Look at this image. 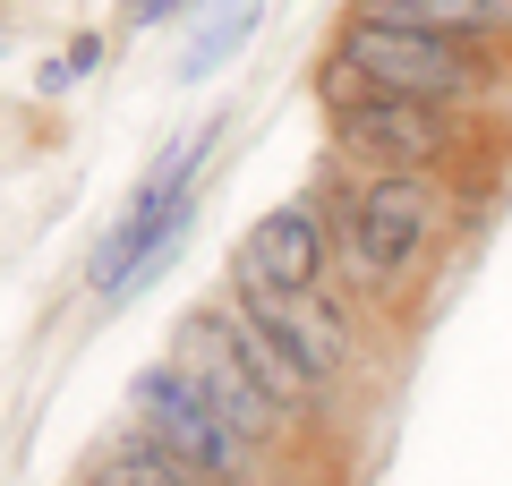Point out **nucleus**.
Returning a JSON list of instances; mask_svg holds the SVG:
<instances>
[{
    "label": "nucleus",
    "mask_w": 512,
    "mask_h": 486,
    "mask_svg": "<svg viewBox=\"0 0 512 486\" xmlns=\"http://www.w3.org/2000/svg\"><path fill=\"white\" fill-rule=\"evenodd\" d=\"M495 86L487 52L453 35H419V26H376V18H350L342 43L325 60V103H350V94H402V103H436L461 111Z\"/></svg>",
    "instance_id": "nucleus-1"
},
{
    "label": "nucleus",
    "mask_w": 512,
    "mask_h": 486,
    "mask_svg": "<svg viewBox=\"0 0 512 486\" xmlns=\"http://www.w3.org/2000/svg\"><path fill=\"white\" fill-rule=\"evenodd\" d=\"M205 145H214V128H197V137H180L163 162H154L146 180H137V197L111 214L103 248H94V290L103 299H128L137 282H154V273L171 265V248L188 239V214H197V197H188V180H197Z\"/></svg>",
    "instance_id": "nucleus-2"
},
{
    "label": "nucleus",
    "mask_w": 512,
    "mask_h": 486,
    "mask_svg": "<svg viewBox=\"0 0 512 486\" xmlns=\"http://www.w3.org/2000/svg\"><path fill=\"white\" fill-rule=\"evenodd\" d=\"M444 231V197L427 180H350L333 205V248L359 290H402V273Z\"/></svg>",
    "instance_id": "nucleus-3"
},
{
    "label": "nucleus",
    "mask_w": 512,
    "mask_h": 486,
    "mask_svg": "<svg viewBox=\"0 0 512 486\" xmlns=\"http://www.w3.org/2000/svg\"><path fill=\"white\" fill-rule=\"evenodd\" d=\"M128 418H137V435H154L163 452H180L197 478H214V486L248 478V452H256V444L180 376V359L146 367V376H128Z\"/></svg>",
    "instance_id": "nucleus-4"
},
{
    "label": "nucleus",
    "mask_w": 512,
    "mask_h": 486,
    "mask_svg": "<svg viewBox=\"0 0 512 486\" xmlns=\"http://www.w3.org/2000/svg\"><path fill=\"white\" fill-rule=\"evenodd\" d=\"M333 145L367 180H427L453 154V120L436 103H402V94H350L333 103Z\"/></svg>",
    "instance_id": "nucleus-5"
},
{
    "label": "nucleus",
    "mask_w": 512,
    "mask_h": 486,
    "mask_svg": "<svg viewBox=\"0 0 512 486\" xmlns=\"http://www.w3.org/2000/svg\"><path fill=\"white\" fill-rule=\"evenodd\" d=\"M171 359H180V376L197 384V393L214 401V410L231 418L248 444H265V435L291 418L274 393H265V376L248 367V350H239V316H231V307H197V316H180V342H171Z\"/></svg>",
    "instance_id": "nucleus-6"
},
{
    "label": "nucleus",
    "mask_w": 512,
    "mask_h": 486,
    "mask_svg": "<svg viewBox=\"0 0 512 486\" xmlns=\"http://www.w3.org/2000/svg\"><path fill=\"white\" fill-rule=\"evenodd\" d=\"M239 316L265 333V342L282 350V359L308 376V393H325L333 376L350 367V316H342V299H333L325 282H308V290H265V282H239Z\"/></svg>",
    "instance_id": "nucleus-7"
},
{
    "label": "nucleus",
    "mask_w": 512,
    "mask_h": 486,
    "mask_svg": "<svg viewBox=\"0 0 512 486\" xmlns=\"http://www.w3.org/2000/svg\"><path fill=\"white\" fill-rule=\"evenodd\" d=\"M325 248H333L325 214H316L308 197H291L239 239V273L265 282V290H308V282H325Z\"/></svg>",
    "instance_id": "nucleus-8"
},
{
    "label": "nucleus",
    "mask_w": 512,
    "mask_h": 486,
    "mask_svg": "<svg viewBox=\"0 0 512 486\" xmlns=\"http://www.w3.org/2000/svg\"><path fill=\"white\" fill-rule=\"evenodd\" d=\"M359 18L453 35V43H487V35H512V0H359Z\"/></svg>",
    "instance_id": "nucleus-9"
},
{
    "label": "nucleus",
    "mask_w": 512,
    "mask_h": 486,
    "mask_svg": "<svg viewBox=\"0 0 512 486\" xmlns=\"http://www.w3.org/2000/svg\"><path fill=\"white\" fill-rule=\"evenodd\" d=\"M94 486H214V478H197V469H188L180 452H163L154 435H137V427H128L120 444H103V452H94Z\"/></svg>",
    "instance_id": "nucleus-10"
},
{
    "label": "nucleus",
    "mask_w": 512,
    "mask_h": 486,
    "mask_svg": "<svg viewBox=\"0 0 512 486\" xmlns=\"http://www.w3.org/2000/svg\"><path fill=\"white\" fill-rule=\"evenodd\" d=\"M256 18H265V0H205L197 35H188V52H180V77H214L222 60L256 35Z\"/></svg>",
    "instance_id": "nucleus-11"
},
{
    "label": "nucleus",
    "mask_w": 512,
    "mask_h": 486,
    "mask_svg": "<svg viewBox=\"0 0 512 486\" xmlns=\"http://www.w3.org/2000/svg\"><path fill=\"white\" fill-rule=\"evenodd\" d=\"M94 60H103V35H77L69 52H60V69H52V86H77V77H86Z\"/></svg>",
    "instance_id": "nucleus-12"
},
{
    "label": "nucleus",
    "mask_w": 512,
    "mask_h": 486,
    "mask_svg": "<svg viewBox=\"0 0 512 486\" xmlns=\"http://www.w3.org/2000/svg\"><path fill=\"white\" fill-rule=\"evenodd\" d=\"M188 0H128V26H163V18H180Z\"/></svg>",
    "instance_id": "nucleus-13"
}]
</instances>
